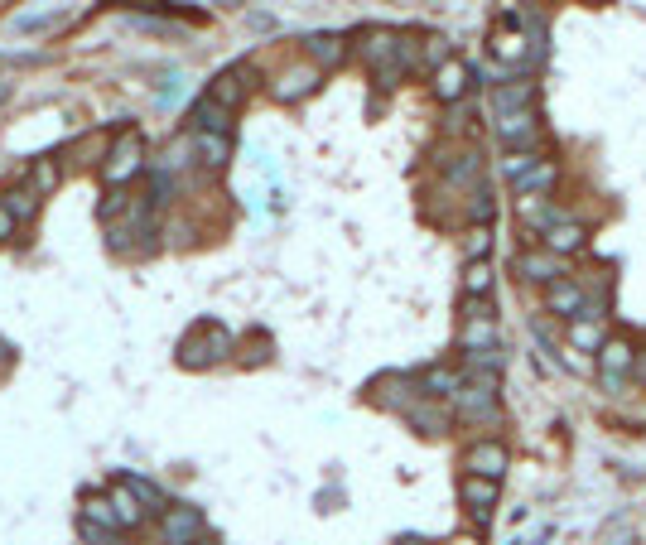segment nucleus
I'll list each match as a JSON object with an SVG mask.
<instances>
[{"label": "nucleus", "instance_id": "f257e3e1", "mask_svg": "<svg viewBox=\"0 0 646 545\" xmlns=\"http://www.w3.org/2000/svg\"><path fill=\"white\" fill-rule=\"evenodd\" d=\"M232 353H237V338L217 324V319H203V324H193L189 333H184V343H179V367L208 372L217 362H227Z\"/></svg>", "mask_w": 646, "mask_h": 545}, {"label": "nucleus", "instance_id": "f03ea898", "mask_svg": "<svg viewBox=\"0 0 646 545\" xmlns=\"http://www.w3.org/2000/svg\"><path fill=\"white\" fill-rule=\"evenodd\" d=\"M97 174H102V184L107 189H126L131 179H140L145 174V136L140 131H121V136H111L107 155H102V164H97Z\"/></svg>", "mask_w": 646, "mask_h": 545}, {"label": "nucleus", "instance_id": "7ed1b4c3", "mask_svg": "<svg viewBox=\"0 0 646 545\" xmlns=\"http://www.w3.org/2000/svg\"><path fill=\"white\" fill-rule=\"evenodd\" d=\"M454 406L468 425H497L502 420V396H497V377L492 372H473L463 377V386L454 391Z\"/></svg>", "mask_w": 646, "mask_h": 545}, {"label": "nucleus", "instance_id": "20e7f679", "mask_svg": "<svg viewBox=\"0 0 646 545\" xmlns=\"http://www.w3.org/2000/svg\"><path fill=\"white\" fill-rule=\"evenodd\" d=\"M487 49L497 63H507V68H540L536 63V49H531V39H526V29L516 25V10H507L492 34H487Z\"/></svg>", "mask_w": 646, "mask_h": 545}, {"label": "nucleus", "instance_id": "39448f33", "mask_svg": "<svg viewBox=\"0 0 646 545\" xmlns=\"http://www.w3.org/2000/svg\"><path fill=\"white\" fill-rule=\"evenodd\" d=\"M155 531H160L164 545H193L198 536H208V521L193 502H169L160 517H155Z\"/></svg>", "mask_w": 646, "mask_h": 545}, {"label": "nucleus", "instance_id": "423d86ee", "mask_svg": "<svg viewBox=\"0 0 646 545\" xmlns=\"http://www.w3.org/2000/svg\"><path fill=\"white\" fill-rule=\"evenodd\" d=\"M323 73L309 63V58H295V63H285L280 73H275V82H270V97L280 102V107H295V102H304V97H314L319 92Z\"/></svg>", "mask_w": 646, "mask_h": 545}, {"label": "nucleus", "instance_id": "0eeeda50", "mask_svg": "<svg viewBox=\"0 0 646 545\" xmlns=\"http://www.w3.org/2000/svg\"><path fill=\"white\" fill-rule=\"evenodd\" d=\"M256 82H261V78H256V68H251V63H232V68H222V73L208 82V97H213L217 107L237 111L246 97L256 92Z\"/></svg>", "mask_w": 646, "mask_h": 545}, {"label": "nucleus", "instance_id": "6e6552de", "mask_svg": "<svg viewBox=\"0 0 646 545\" xmlns=\"http://www.w3.org/2000/svg\"><path fill=\"white\" fill-rule=\"evenodd\" d=\"M497 497H502V483H492V478H478V473H463V478H458V502H463V512L478 521V526L492 521Z\"/></svg>", "mask_w": 646, "mask_h": 545}, {"label": "nucleus", "instance_id": "1a4fd4ad", "mask_svg": "<svg viewBox=\"0 0 646 545\" xmlns=\"http://www.w3.org/2000/svg\"><path fill=\"white\" fill-rule=\"evenodd\" d=\"M463 464H468V473H478V478L502 483V473L512 468V449H507L502 439H478V444L463 454Z\"/></svg>", "mask_w": 646, "mask_h": 545}, {"label": "nucleus", "instance_id": "9d476101", "mask_svg": "<svg viewBox=\"0 0 646 545\" xmlns=\"http://www.w3.org/2000/svg\"><path fill=\"white\" fill-rule=\"evenodd\" d=\"M540 116L536 111H512V116H497V140L507 145V155L512 150H536L540 145Z\"/></svg>", "mask_w": 646, "mask_h": 545}, {"label": "nucleus", "instance_id": "9b49d317", "mask_svg": "<svg viewBox=\"0 0 646 545\" xmlns=\"http://www.w3.org/2000/svg\"><path fill=\"white\" fill-rule=\"evenodd\" d=\"M468 87H473V68H468L463 58H444V63L434 68V97H439L444 107H458V102L468 97Z\"/></svg>", "mask_w": 646, "mask_h": 545}, {"label": "nucleus", "instance_id": "f8f14e48", "mask_svg": "<svg viewBox=\"0 0 646 545\" xmlns=\"http://www.w3.org/2000/svg\"><path fill=\"white\" fill-rule=\"evenodd\" d=\"M405 415V425L410 430H420V435H449V425H454V415L439 406V401H430V396H420V401H410V406L401 410Z\"/></svg>", "mask_w": 646, "mask_h": 545}, {"label": "nucleus", "instance_id": "ddd939ff", "mask_svg": "<svg viewBox=\"0 0 646 545\" xmlns=\"http://www.w3.org/2000/svg\"><path fill=\"white\" fill-rule=\"evenodd\" d=\"M512 111H536V82H497L492 87V116H512Z\"/></svg>", "mask_w": 646, "mask_h": 545}, {"label": "nucleus", "instance_id": "4468645a", "mask_svg": "<svg viewBox=\"0 0 646 545\" xmlns=\"http://www.w3.org/2000/svg\"><path fill=\"white\" fill-rule=\"evenodd\" d=\"M545 309L560 314V319H579V314H584V285L569 280V275L550 280V285H545Z\"/></svg>", "mask_w": 646, "mask_h": 545}, {"label": "nucleus", "instance_id": "2eb2a0df", "mask_svg": "<svg viewBox=\"0 0 646 545\" xmlns=\"http://www.w3.org/2000/svg\"><path fill=\"white\" fill-rule=\"evenodd\" d=\"M304 58H309L319 73H333V68L348 58V39H343V34H309V39H304Z\"/></svg>", "mask_w": 646, "mask_h": 545}, {"label": "nucleus", "instance_id": "dca6fc26", "mask_svg": "<svg viewBox=\"0 0 646 545\" xmlns=\"http://www.w3.org/2000/svg\"><path fill=\"white\" fill-rule=\"evenodd\" d=\"M439 164H444V184H454V189H473L483 179V150L478 145H463L458 160H439Z\"/></svg>", "mask_w": 646, "mask_h": 545}, {"label": "nucleus", "instance_id": "f3484780", "mask_svg": "<svg viewBox=\"0 0 646 545\" xmlns=\"http://www.w3.org/2000/svg\"><path fill=\"white\" fill-rule=\"evenodd\" d=\"M512 271L521 280H531V285H550V280H560V256H550V251H521L512 256Z\"/></svg>", "mask_w": 646, "mask_h": 545}, {"label": "nucleus", "instance_id": "a211bd4d", "mask_svg": "<svg viewBox=\"0 0 646 545\" xmlns=\"http://www.w3.org/2000/svg\"><path fill=\"white\" fill-rule=\"evenodd\" d=\"M540 237H545V251H550V256H579V251L589 246V227L569 218V222H555V227L540 232Z\"/></svg>", "mask_w": 646, "mask_h": 545}, {"label": "nucleus", "instance_id": "6ab92c4d", "mask_svg": "<svg viewBox=\"0 0 646 545\" xmlns=\"http://www.w3.org/2000/svg\"><path fill=\"white\" fill-rule=\"evenodd\" d=\"M25 189L44 203V198H54L58 189H63V164H58V155H44V160H34L25 169Z\"/></svg>", "mask_w": 646, "mask_h": 545}, {"label": "nucleus", "instance_id": "aec40b11", "mask_svg": "<svg viewBox=\"0 0 646 545\" xmlns=\"http://www.w3.org/2000/svg\"><path fill=\"white\" fill-rule=\"evenodd\" d=\"M193 136V160L203 169H227L232 164V136H213V131H189Z\"/></svg>", "mask_w": 646, "mask_h": 545}, {"label": "nucleus", "instance_id": "412c9836", "mask_svg": "<svg viewBox=\"0 0 646 545\" xmlns=\"http://www.w3.org/2000/svg\"><path fill=\"white\" fill-rule=\"evenodd\" d=\"M232 116L237 111L217 107L213 97H198L189 111V131H213V136H232Z\"/></svg>", "mask_w": 646, "mask_h": 545}, {"label": "nucleus", "instance_id": "4be33fe9", "mask_svg": "<svg viewBox=\"0 0 646 545\" xmlns=\"http://www.w3.org/2000/svg\"><path fill=\"white\" fill-rule=\"evenodd\" d=\"M415 386H420V396H430V401H454V391L463 386V372H458V367H425V372L415 377Z\"/></svg>", "mask_w": 646, "mask_h": 545}, {"label": "nucleus", "instance_id": "5701e85b", "mask_svg": "<svg viewBox=\"0 0 646 545\" xmlns=\"http://www.w3.org/2000/svg\"><path fill=\"white\" fill-rule=\"evenodd\" d=\"M107 502H111V512H116V526H121V531H140V526L150 521V517H145V507L135 502L131 488H126L121 478H116V483L107 488Z\"/></svg>", "mask_w": 646, "mask_h": 545}, {"label": "nucleus", "instance_id": "b1692460", "mask_svg": "<svg viewBox=\"0 0 646 545\" xmlns=\"http://www.w3.org/2000/svg\"><path fill=\"white\" fill-rule=\"evenodd\" d=\"M492 348H497L492 319H463V328H458V353L478 357V353H492Z\"/></svg>", "mask_w": 646, "mask_h": 545}, {"label": "nucleus", "instance_id": "393cba45", "mask_svg": "<svg viewBox=\"0 0 646 545\" xmlns=\"http://www.w3.org/2000/svg\"><path fill=\"white\" fill-rule=\"evenodd\" d=\"M632 357H637V348H632L627 338H603V348H598V372H603V377H627V372H632Z\"/></svg>", "mask_w": 646, "mask_h": 545}, {"label": "nucleus", "instance_id": "a878e982", "mask_svg": "<svg viewBox=\"0 0 646 545\" xmlns=\"http://www.w3.org/2000/svg\"><path fill=\"white\" fill-rule=\"evenodd\" d=\"M121 483L131 488V497L145 507V517H160L164 507H169V497H164L160 483H150V478H140V473H121Z\"/></svg>", "mask_w": 646, "mask_h": 545}, {"label": "nucleus", "instance_id": "bb28decb", "mask_svg": "<svg viewBox=\"0 0 646 545\" xmlns=\"http://www.w3.org/2000/svg\"><path fill=\"white\" fill-rule=\"evenodd\" d=\"M555 174H560V164L545 160V155H536V164H531L526 174H516L512 184H516V193H521V198H536L540 189H550V184H555Z\"/></svg>", "mask_w": 646, "mask_h": 545}, {"label": "nucleus", "instance_id": "cd10ccee", "mask_svg": "<svg viewBox=\"0 0 646 545\" xmlns=\"http://www.w3.org/2000/svg\"><path fill=\"white\" fill-rule=\"evenodd\" d=\"M0 208L15 218V227H25V222H34L39 218V198L25 189V184H15V189H5L0 193Z\"/></svg>", "mask_w": 646, "mask_h": 545}, {"label": "nucleus", "instance_id": "c85d7f7f", "mask_svg": "<svg viewBox=\"0 0 646 545\" xmlns=\"http://www.w3.org/2000/svg\"><path fill=\"white\" fill-rule=\"evenodd\" d=\"M603 338H608V333H603L598 319H574V328H569V348H574V353H598Z\"/></svg>", "mask_w": 646, "mask_h": 545}, {"label": "nucleus", "instance_id": "c756f323", "mask_svg": "<svg viewBox=\"0 0 646 545\" xmlns=\"http://www.w3.org/2000/svg\"><path fill=\"white\" fill-rule=\"evenodd\" d=\"M492 295V266L487 261H468V271H463V300H483Z\"/></svg>", "mask_w": 646, "mask_h": 545}, {"label": "nucleus", "instance_id": "7c9ffc66", "mask_svg": "<svg viewBox=\"0 0 646 545\" xmlns=\"http://www.w3.org/2000/svg\"><path fill=\"white\" fill-rule=\"evenodd\" d=\"M463 208H468V218H473V222H487V218H492V208H497V198H492V189H487V184H483V189L473 184Z\"/></svg>", "mask_w": 646, "mask_h": 545}, {"label": "nucleus", "instance_id": "2f4dec72", "mask_svg": "<svg viewBox=\"0 0 646 545\" xmlns=\"http://www.w3.org/2000/svg\"><path fill=\"white\" fill-rule=\"evenodd\" d=\"M126 203H131V193H126V189H107V193H102V208H97V218H102V222H116L121 213H126Z\"/></svg>", "mask_w": 646, "mask_h": 545}, {"label": "nucleus", "instance_id": "473e14b6", "mask_svg": "<svg viewBox=\"0 0 646 545\" xmlns=\"http://www.w3.org/2000/svg\"><path fill=\"white\" fill-rule=\"evenodd\" d=\"M531 164H536V150H512V155L502 160V174H507V179H516V174H526Z\"/></svg>", "mask_w": 646, "mask_h": 545}, {"label": "nucleus", "instance_id": "72a5a7b5", "mask_svg": "<svg viewBox=\"0 0 646 545\" xmlns=\"http://www.w3.org/2000/svg\"><path fill=\"white\" fill-rule=\"evenodd\" d=\"M487 246H492V232H487V227H478V232L468 237V261H483Z\"/></svg>", "mask_w": 646, "mask_h": 545}, {"label": "nucleus", "instance_id": "f704fd0d", "mask_svg": "<svg viewBox=\"0 0 646 545\" xmlns=\"http://www.w3.org/2000/svg\"><path fill=\"white\" fill-rule=\"evenodd\" d=\"M266 357H270V338L266 333H256V338H251V353H242V362L256 367V362H266Z\"/></svg>", "mask_w": 646, "mask_h": 545}, {"label": "nucleus", "instance_id": "c9c22d12", "mask_svg": "<svg viewBox=\"0 0 646 545\" xmlns=\"http://www.w3.org/2000/svg\"><path fill=\"white\" fill-rule=\"evenodd\" d=\"M425 58H430L434 68H439L444 58H454V54H449V39H430V49H425Z\"/></svg>", "mask_w": 646, "mask_h": 545}, {"label": "nucleus", "instance_id": "e433bc0d", "mask_svg": "<svg viewBox=\"0 0 646 545\" xmlns=\"http://www.w3.org/2000/svg\"><path fill=\"white\" fill-rule=\"evenodd\" d=\"M627 377L646 391V348H637V357H632V372H627Z\"/></svg>", "mask_w": 646, "mask_h": 545}, {"label": "nucleus", "instance_id": "4c0bfd02", "mask_svg": "<svg viewBox=\"0 0 646 545\" xmlns=\"http://www.w3.org/2000/svg\"><path fill=\"white\" fill-rule=\"evenodd\" d=\"M15 232H20V227H15V218H10V213L0 208V246H5V242H15Z\"/></svg>", "mask_w": 646, "mask_h": 545}, {"label": "nucleus", "instance_id": "58836bf2", "mask_svg": "<svg viewBox=\"0 0 646 545\" xmlns=\"http://www.w3.org/2000/svg\"><path fill=\"white\" fill-rule=\"evenodd\" d=\"M565 367H569V372H589V362H584V357L574 353V348L565 353Z\"/></svg>", "mask_w": 646, "mask_h": 545}, {"label": "nucleus", "instance_id": "ea45409f", "mask_svg": "<svg viewBox=\"0 0 646 545\" xmlns=\"http://www.w3.org/2000/svg\"><path fill=\"white\" fill-rule=\"evenodd\" d=\"M608 545H637V536H632V531H613V536H608Z\"/></svg>", "mask_w": 646, "mask_h": 545}, {"label": "nucleus", "instance_id": "a19ab883", "mask_svg": "<svg viewBox=\"0 0 646 545\" xmlns=\"http://www.w3.org/2000/svg\"><path fill=\"white\" fill-rule=\"evenodd\" d=\"M444 545H483V541H478V536H449Z\"/></svg>", "mask_w": 646, "mask_h": 545}, {"label": "nucleus", "instance_id": "79ce46f5", "mask_svg": "<svg viewBox=\"0 0 646 545\" xmlns=\"http://www.w3.org/2000/svg\"><path fill=\"white\" fill-rule=\"evenodd\" d=\"M0 367H10V343H0Z\"/></svg>", "mask_w": 646, "mask_h": 545}, {"label": "nucleus", "instance_id": "37998d69", "mask_svg": "<svg viewBox=\"0 0 646 545\" xmlns=\"http://www.w3.org/2000/svg\"><path fill=\"white\" fill-rule=\"evenodd\" d=\"M5 97H10V82H0V102H5Z\"/></svg>", "mask_w": 646, "mask_h": 545}, {"label": "nucleus", "instance_id": "c03bdc74", "mask_svg": "<svg viewBox=\"0 0 646 545\" xmlns=\"http://www.w3.org/2000/svg\"><path fill=\"white\" fill-rule=\"evenodd\" d=\"M521 5H536V0H521Z\"/></svg>", "mask_w": 646, "mask_h": 545}]
</instances>
